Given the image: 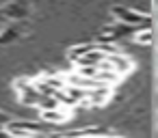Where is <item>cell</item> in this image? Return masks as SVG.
I'll list each match as a JSON object with an SVG mask.
<instances>
[{"label":"cell","mask_w":158,"mask_h":138,"mask_svg":"<svg viewBox=\"0 0 158 138\" xmlns=\"http://www.w3.org/2000/svg\"><path fill=\"white\" fill-rule=\"evenodd\" d=\"M113 13L117 15V20L121 22V24H126V26H134V28H149L152 26V20L147 18V15H141L139 11H132V9H128V7H115L113 9Z\"/></svg>","instance_id":"6da1fadb"},{"label":"cell","mask_w":158,"mask_h":138,"mask_svg":"<svg viewBox=\"0 0 158 138\" xmlns=\"http://www.w3.org/2000/svg\"><path fill=\"white\" fill-rule=\"evenodd\" d=\"M69 119V108H52V110H41V121L48 123V125H59V123H65Z\"/></svg>","instance_id":"3957f363"},{"label":"cell","mask_w":158,"mask_h":138,"mask_svg":"<svg viewBox=\"0 0 158 138\" xmlns=\"http://www.w3.org/2000/svg\"><path fill=\"white\" fill-rule=\"evenodd\" d=\"M104 63H106V65H108L115 73H119L121 78H123L126 73H130V71H132V61H130L123 52H113V54H106Z\"/></svg>","instance_id":"7a4b0ae2"},{"label":"cell","mask_w":158,"mask_h":138,"mask_svg":"<svg viewBox=\"0 0 158 138\" xmlns=\"http://www.w3.org/2000/svg\"><path fill=\"white\" fill-rule=\"evenodd\" d=\"M134 35H136V37H134V41H136V43H145V45H149V43H152V30H149V28H145L143 33H141V30H136Z\"/></svg>","instance_id":"277c9868"}]
</instances>
